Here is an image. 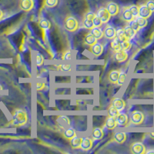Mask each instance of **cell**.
<instances>
[{
  "mask_svg": "<svg viewBox=\"0 0 154 154\" xmlns=\"http://www.w3.org/2000/svg\"><path fill=\"white\" fill-rule=\"evenodd\" d=\"M28 116L26 111L23 109H16L12 113V123L14 126H22L27 123Z\"/></svg>",
  "mask_w": 154,
  "mask_h": 154,
  "instance_id": "6da1fadb",
  "label": "cell"
},
{
  "mask_svg": "<svg viewBox=\"0 0 154 154\" xmlns=\"http://www.w3.org/2000/svg\"><path fill=\"white\" fill-rule=\"evenodd\" d=\"M79 27V23L75 17L69 16L65 20V28L69 32L76 31Z\"/></svg>",
  "mask_w": 154,
  "mask_h": 154,
  "instance_id": "7a4b0ae2",
  "label": "cell"
},
{
  "mask_svg": "<svg viewBox=\"0 0 154 154\" xmlns=\"http://www.w3.org/2000/svg\"><path fill=\"white\" fill-rule=\"evenodd\" d=\"M144 119H145L144 114L141 111H134L130 116L131 123L134 125L142 124L143 123Z\"/></svg>",
  "mask_w": 154,
  "mask_h": 154,
  "instance_id": "3957f363",
  "label": "cell"
},
{
  "mask_svg": "<svg viewBox=\"0 0 154 154\" xmlns=\"http://www.w3.org/2000/svg\"><path fill=\"white\" fill-rule=\"evenodd\" d=\"M96 16L100 18L103 23H107L110 20L111 18L110 14L106 8H100L96 12Z\"/></svg>",
  "mask_w": 154,
  "mask_h": 154,
  "instance_id": "277c9868",
  "label": "cell"
},
{
  "mask_svg": "<svg viewBox=\"0 0 154 154\" xmlns=\"http://www.w3.org/2000/svg\"><path fill=\"white\" fill-rule=\"evenodd\" d=\"M130 151L133 154H144L146 153V147L142 143H134L130 146Z\"/></svg>",
  "mask_w": 154,
  "mask_h": 154,
  "instance_id": "5b68a950",
  "label": "cell"
},
{
  "mask_svg": "<svg viewBox=\"0 0 154 154\" xmlns=\"http://www.w3.org/2000/svg\"><path fill=\"white\" fill-rule=\"evenodd\" d=\"M103 36H105L107 39H113L116 36V29L113 26H106L103 29Z\"/></svg>",
  "mask_w": 154,
  "mask_h": 154,
  "instance_id": "8992f818",
  "label": "cell"
},
{
  "mask_svg": "<svg viewBox=\"0 0 154 154\" xmlns=\"http://www.w3.org/2000/svg\"><path fill=\"white\" fill-rule=\"evenodd\" d=\"M114 59H115L116 61H117L118 63H123V62H125L128 59L127 52L124 50H122V49L116 51L115 53H114Z\"/></svg>",
  "mask_w": 154,
  "mask_h": 154,
  "instance_id": "52a82bcc",
  "label": "cell"
},
{
  "mask_svg": "<svg viewBox=\"0 0 154 154\" xmlns=\"http://www.w3.org/2000/svg\"><path fill=\"white\" fill-rule=\"evenodd\" d=\"M93 141L92 139L89 137H84V138H82L80 149H82V150H89L93 147Z\"/></svg>",
  "mask_w": 154,
  "mask_h": 154,
  "instance_id": "ba28073f",
  "label": "cell"
},
{
  "mask_svg": "<svg viewBox=\"0 0 154 154\" xmlns=\"http://www.w3.org/2000/svg\"><path fill=\"white\" fill-rule=\"evenodd\" d=\"M19 5L23 11L29 12L33 8L34 2L33 0H21Z\"/></svg>",
  "mask_w": 154,
  "mask_h": 154,
  "instance_id": "9c48e42d",
  "label": "cell"
},
{
  "mask_svg": "<svg viewBox=\"0 0 154 154\" xmlns=\"http://www.w3.org/2000/svg\"><path fill=\"white\" fill-rule=\"evenodd\" d=\"M128 116L126 113L123 112H119L118 116L116 117V121L118 126H124L128 123Z\"/></svg>",
  "mask_w": 154,
  "mask_h": 154,
  "instance_id": "30bf717a",
  "label": "cell"
},
{
  "mask_svg": "<svg viewBox=\"0 0 154 154\" xmlns=\"http://www.w3.org/2000/svg\"><path fill=\"white\" fill-rule=\"evenodd\" d=\"M152 12L148 9L146 5H141L139 7V16L143 18H145V19H149L151 16Z\"/></svg>",
  "mask_w": 154,
  "mask_h": 154,
  "instance_id": "8fae6325",
  "label": "cell"
},
{
  "mask_svg": "<svg viewBox=\"0 0 154 154\" xmlns=\"http://www.w3.org/2000/svg\"><path fill=\"white\" fill-rule=\"evenodd\" d=\"M90 51H91V53H93L94 56H99L103 53V46L102 44L96 42L94 45L90 46Z\"/></svg>",
  "mask_w": 154,
  "mask_h": 154,
  "instance_id": "7c38bea8",
  "label": "cell"
},
{
  "mask_svg": "<svg viewBox=\"0 0 154 154\" xmlns=\"http://www.w3.org/2000/svg\"><path fill=\"white\" fill-rule=\"evenodd\" d=\"M107 10L109 11V14L111 16H115L116 15H118V13L119 12V5H117L115 2H109V3L107 5L106 7Z\"/></svg>",
  "mask_w": 154,
  "mask_h": 154,
  "instance_id": "4fadbf2b",
  "label": "cell"
},
{
  "mask_svg": "<svg viewBox=\"0 0 154 154\" xmlns=\"http://www.w3.org/2000/svg\"><path fill=\"white\" fill-rule=\"evenodd\" d=\"M112 105L117 109L119 112L123 111V109L126 107V103H125L124 100L121 98H116L114 99L113 101H112Z\"/></svg>",
  "mask_w": 154,
  "mask_h": 154,
  "instance_id": "5bb4252c",
  "label": "cell"
},
{
  "mask_svg": "<svg viewBox=\"0 0 154 154\" xmlns=\"http://www.w3.org/2000/svg\"><path fill=\"white\" fill-rule=\"evenodd\" d=\"M123 31H124V33L126 37L127 38V39L130 40L133 38H134V36L136 35L137 32L135 31L133 28L130 26H126L123 28Z\"/></svg>",
  "mask_w": 154,
  "mask_h": 154,
  "instance_id": "9a60e30c",
  "label": "cell"
},
{
  "mask_svg": "<svg viewBox=\"0 0 154 154\" xmlns=\"http://www.w3.org/2000/svg\"><path fill=\"white\" fill-rule=\"evenodd\" d=\"M103 130L100 127H96L93 130L92 136L95 140H100L103 137Z\"/></svg>",
  "mask_w": 154,
  "mask_h": 154,
  "instance_id": "2e32d148",
  "label": "cell"
},
{
  "mask_svg": "<svg viewBox=\"0 0 154 154\" xmlns=\"http://www.w3.org/2000/svg\"><path fill=\"white\" fill-rule=\"evenodd\" d=\"M122 19H123V20H124L125 22H126V23H130V21L133 20V19H136V18L132 15L131 12L130 11L129 8H126V9L123 10V13H122Z\"/></svg>",
  "mask_w": 154,
  "mask_h": 154,
  "instance_id": "e0dca14e",
  "label": "cell"
},
{
  "mask_svg": "<svg viewBox=\"0 0 154 154\" xmlns=\"http://www.w3.org/2000/svg\"><path fill=\"white\" fill-rule=\"evenodd\" d=\"M96 42H97V38L94 35H92L90 32L86 34V36L84 37V43L87 45V46H91L94 45L95 43H96Z\"/></svg>",
  "mask_w": 154,
  "mask_h": 154,
  "instance_id": "ac0fdd59",
  "label": "cell"
},
{
  "mask_svg": "<svg viewBox=\"0 0 154 154\" xmlns=\"http://www.w3.org/2000/svg\"><path fill=\"white\" fill-rule=\"evenodd\" d=\"M119 74H120V72L117 71V70H112L109 72V82L113 83V84H116L118 81V78L119 76Z\"/></svg>",
  "mask_w": 154,
  "mask_h": 154,
  "instance_id": "d6986e66",
  "label": "cell"
},
{
  "mask_svg": "<svg viewBox=\"0 0 154 154\" xmlns=\"http://www.w3.org/2000/svg\"><path fill=\"white\" fill-rule=\"evenodd\" d=\"M105 125L107 129H109V130H113L114 128L117 126V123H116V118L112 117V116H108L106 120Z\"/></svg>",
  "mask_w": 154,
  "mask_h": 154,
  "instance_id": "ffe728a7",
  "label": "cell"
},
{
  "mask_svg": "<svg viewBox=\"0 0 154 154\" xmlns=\"http://www.w3.org/2000/svg\"><path fill=\"white\" fill-rule=\"evenodd\" d=\"M114 140H116V142H117L118 143H123L126 140V133H123V132H118L116 133L114 135Z\"/></svg>",
  "mask_w": 154,
  "mask_h": 154,
  "instance_id": "44dd1931",
  "label": "cell"
},
{
  "mask_svg": "<svg viewBox=\"0 0 154 154\" xmlns=\"http://www.w3.org/2000/svg\"><path fill=\"white\" fill-rule=\"evenodd\" d=\"M63 135H64V137L67 140H72V138H74L75 137H76V132H75V130L72 127H69L64 131Z\"/></svg>",
  "mask_w": 154,
  "mask_h": 154,
  "instance_id": "7402d4cb",
  "label": "cell"
},
{
  "mask_svg": "<svg viewBox=\"0 0 154 154\" xmlns=\"http://www.w3.org/2000/svg\"><path fill=\"white\" fill-rule=\"evenodd\" d=\"M90 33L94 35L97 39H100L103 36V31L100 27H93L90 29Z\"/></svg>",
  "mask_w": 154,
  "mask_h": 154,
  "instance_id": "603a6c76",
  "label": "cell"
},
{
  "mask_svg": "<svg viewBox=\"0 0 154 154\" xmlns=\"http://www.w3.org/2000/svg\"><path fill=\"white\" fill-rule=\"evenodd\" d=\"M81 142H82V138L78 137L76 136L72 140H70V145L72 146L73 149H78V148H80Z\"/></svg>",
  "mask_w": 154,
  "mask_h": 154,
  "instance_id": "cb8c5ba5",
  "label": "cell"
},
{
  "mask_svg": "<svg viewBox=\"0 0 154 154\" xmlns=\"http://www.w3.org/2000/svg\"><path fill=\"white\" fill-rule=\"evenodd\" d=\"M38 25H39L40 28L42 29H44V30L49 29L51 27L50 22L46 19H40V21H39V23H38Z\"/></svg>",
  "mask_w": 154,
  "mask_h": 154,
  "instance_id": "d4e9b609",
  "label": "cell"
},
{
  "mask_svg": "<svg viewBox=\"0 0 154 154\" xmlns=\"http://www.w3.org/2000/svg\"><path fill=\"white\" fill-rule=\"evenodd\" d=\"M136 20H137V24H138L139 27H140V29L145 28V27L147 26V24H148L147 19H145V18L140 17V16H137V17L136 18Z\"/></svg>",
  "mask_w": 154,
  "mask_h": 154,
  "instance_id": "484cf974",
  "label": "cell"
},
{
  "mask_svg": "<svg viewBox=\"0 0 154 154\" xmlns=\"http://www.w3.org/2000/svg\"><path fill=\"white\" fill-rule=\"evenodd\" d=\"M116 38H117L119 42H123V41H125L127 39V38L125 35L123 29H119L118 30H116Z\"/></svg>",
  "mask_w": 154,
  "mask_h": 154,
  "instance_id": "4316f807",
  "label": "cell"
},
{
  "mask_svg": "<svg viewBox=\"0 0 154 154\" xmlns=\"http://www.w3.org/2000/svg\"><path fill=\"white\" fill-rule=\"evenodd\" d=\"M119 112H119L117 109L116 108V107L114 106L112 104L110 106H109V109H108L109 116H112V117H114V118L116 117Z\"/></svg>",
  "mask_w": 154,
  "mask_h": 154,
  "instance_id": "83f0119b",
  "label": "cell"
},
{
  "mask_svg": "<svg viewBox=\"0 0 154 154\" xmlns=\"http://www.w3.org/2000/svg\"><path fill=\"white\" fill-rule=\"evenodd\" d=\"M131 46L132 44L129 39H126V40L123 41V42H120V49H122V50H124L127 52L128 50H130Z\"/></svg>",
  "mask_w": 154,
  "mask_h": 154,
  "instance_id": "f1b7e54d",
  "label": "cell"
},
{
  "mask_svg": "<svg viewBox=\"0 0 154 154\" xmlns=\"http://www.w3.org/2000/svg\"><path fill=\"white\" fill-rule=\"evenodd\" d=\"M111 48L113 49L114 51H117L120 49V42L116 38H114L113 39H112V42H111Z\"/></svg>",
  "mask_w": 154,
  "mask_h": 154,
  "instance_id": "f546056e",
  "label": "cell"
},
{
  "mask_svg": "<svg viewBox=\"0 0 154 154\" xmlns=\"http://www.w3.org/2000/svg\"><path fill=\"white\" fill-rule=\"evenodd\" d=\"M126 79V74L125 72H120L119 74V76L118 78V81L116 84L119 86H122L125 83Z\"/></svg>",
  "mask_w": 154,
  "mask_h": 154,
  "instance_id": "4dcf8cb0",
  "label": "cell"
},
{
  "mask_svg": "<svg viewBox=\"0 0 154 154\" xmlns=\"http://www.w3.org/2000/svg\"><path fill=\"white\" fill-rule=\"evenodd\" d=\"M83 26H84L86 29H92L94 27L93 20L85 18L84 20H83Z\"/></svg>",
  "mask_w": 154,
  "mask_h": 154,
  "instance_id": "1f68e13d",
  "label": "cell"
},
{
  "mask_svg": "<svg viewBox=\"0 0 154 154\" xmlns=\"http://www.w3.org/2000/svg\"><path fill=\"white\" fill-rule=\"evenodd\" d=\"M129 9H130L132 15L135 18H137V16H139V7L137 5H131V6L129 7Z\"/></svg>",
  "mask_w": 154,
  "mask_h": 154,
  "instance_id": "d6a6232c",
  "label": "cell"
},
{
  "mask_svg": "<svg viewBox=\"0 0 154 154\" xmlns=\"http://www.w3.org/2000/svg\"><path fill=\"white\" fill-rule=\"evenodd\" d=\"M59 69L63 71V72H69L72 69V66L69 64H63V65H60L58 66Z\"/></svg>",
  "mask_w": 154,
  "mask_h": 154,
  "instance_id": "836d02e7",
  "label": "cell"
},
{
  "mask_svg": "<svg viewBox=\"0 0 154 154\" xmlns=\"http://www.w3.org/2000/svg\"><path fill=\"white\" fill-rule=\"evenodd\" d=\"M129 26H130L131 28H133L136 32H138L139 30L140 29V28L139 27L138 24H137V20H136V19H134L133 20L130 21V23H129Z\"/></svg>",
  "mask_w": 154,
  "mask_h": 154,
  "instance_id": "e575fe53",
  "label": "cell"
},
{
  "mask_svg": "<svg viewBox=\"0 0 154 154\" xmlns=\"http://www.w3.org/2000/svg\"><path fill=\"white\" fill-rule=\"evenodd\" d=\"M58 3V0H46L45 4L47 7L53 8L55 7Z\"/></svg>",
  "mask_w": 154,
  "mask_h": 154,
  "instance_id": "d590c367",
  "label": "cell"
},
{
  "mask_svg": "<svg viewBox=\"0 0 154 154\" xmlns=\"http://www.w3.org/2000/svg\"><path fill=\"white\" fill-rule=\"evenodd\" d=\"M93 23L94 27H100L103 25V23H102L100 19L97 16H96V17L93 19Z\"/></svg>",
  "mask_w": 154,
  "mask_h": 154,
  "instance_id": "8d00e7d4",
  "label": "cell"
},
{
  "mask_svg": "<svg viewBox=\"0 0 154 154\" xmlns=\"http://www.w3.org/2000/svg\"><path fill=\"white\" fill-rule=\"evenodd\" d=\"M44 58L41 54H37L36 56V64L38 66H41L43 65Z\"/></svg>",
  "mask_w": 154,
  "mask_h": 154,
  "instance_id": "74e56055",
  "label": "cell"
},
{
  "mask_svg": "<svg viewBox=\"0 0 154 154\" xmlns=\"http://www.w3.org/2000/svg\"><path fill=\"white\" fill-rule=\"evenodd\" d=\"M148 9L151 11L152 12H154V0H149L146 4Z\"/></svg>",
  "mask_w": 154,
  "mask_h": 154,
  "instance_id": "f35d334b",
  "label": "cell"
},
{
  "mask_svg": "<svg viewBox=\"0 0 154 154\" xmlns=\"http://www.w3.org/2000/svg\"><path fill=\"white\" fill-rule=\"evenodd\" d=\"M63 59L64 60H71V59H72V53H71V52H70V51H67V52H66V53L63 54Z\"/></svg>",
  "mask_w": 154,
  "mask_h": 154,
  "instance_id": "ab89813d",
  "label": "cell"
},
{
  "mask_svg": "<svg viewBox=\"0 0 154 154\" xmlns=\"http://www.w3.org/2000/svg\"><path fill=\"white\" fill-rule=\"evenodd\" d=\"M96 14L95 13V12H89L86 14V16H85V18H86V19H91V20H93V19H94L95 17H96Z\"/></svg>",
  "mask_w": 154,
  "mask_h": 154,
  "instance_id": "60d3db41",
  "label": "cell"
},
{
  "mask_svg": "<svg viewBox=\"0 0 154 154\" xmlns=\"http://www.w3.org/2000/svg\"><path fill=\"white\" fill-rule=\"evenodd\" d=\"M45 86H46V85H45V83H43V82H38L36 84V88L38 90H41V89H43Z\"/></svg>",
  "mask_w": 154,
  "mask_h": 154,
  "instance_id": "b9f144b4",
  "label": "cell"
},
{
  "mask_svg": "<svg viewBox=\"0 0 154 154\" xmlns=\"http://www.w3.org/2000/svg\"><path fill=\"white\" fill-rule=\"evenodd\" d=\"M149 136L151 139L154 140V132H152V133H149Z\"/></svg>",
  "mask_w": 154,
  "mask_h": 154,
  "instance_id": "7bdbcfd3",
  "label": "cell"
},
{
  "mask_svg": "<svg viewBox=\"0 0 154 154\" xmlns=\"http://www.w3.org/2000/svg\"><path fill=\"white\" fill-rule=\"evenodd\" d=\"M146 153H147V154H151V153H153V154H154V150H153V149H150V150L146 151Z\"/></svg>",
  "mask_w": 154,
  "mask_h": 154,
  "instance_id": "ee69618b",
  "label": "cell"
},
{
  "mask_svg": "<svg viewBox=\"0 0 154 154\" xmlns=\"http://www.w3.org/2000/svg\"><path fill=\"white\" fill-rule=\"evenodd\" d=\"M2 17H3V12H2V11L0 9V19H2Z\"/></svg>",
  "mask_w": 154,
  "mask_h": 154,
  "instance_id": "f6af8a7d",
  "label": "cell"
},
{
  "mask_svg": "<svg viewBox=\"0 0 154 154\" xmlns=\"http://www.w3.org/2000/svg\"><path fill=\"white\" fill-rule=\"evenodd\" d=\"M0 90H2V86L0 85Z\"/></svg>",
  "mask_w": 154,
  "mask_h": 154,
  "instance_id": "bcb514c9",
  "label": "cell"
}]
</instances>
